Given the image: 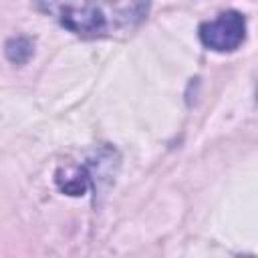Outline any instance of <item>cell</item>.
<instances>
[{
  "mask_svg": "<svg viewBox=\"0 0 258 258\" xmlns=\"http://www.w3.org/2000/svg\"><path fill=\"white\" fill-rule=\"evenodd\" d=\"M246 258H254V256H246Z\"/></svg>",
  "mask_w": 258,
  "mask_h": 258,
  "instance_id": "obj_4",
  "label": "cell"
},
{
  "mask_svg": "<svg viewBox=\"0 0 258 258\" xmlns=\"http://www.w3.org/2000/svg\"><path fill=\"white\" fill-rule=\"evenodd\" d=\"M6 54L14 62H24L32 54V42L28 38H12L6 44Z\"/></svg>",
  "mask_w": 258,
  "mask_h": 258,
  "instance_id": "obj_3",
  "label": "cell"
},
{
  "mask_svg": "<svg viewBox=\"0 0 258 258\" xmlns=\"http://www.w3.org/2000/svg\"><path fill=\"white\" fill-rule=\"evenodd\" d=\"M38 8L81 36H105L133 28L147 12L143 2H44Z\"/></svg>",
  "mask_w": 258,
  "mask_h": 258,
  "instance_id": "obj_1",
  "label": "cell"
},
{
  "mask_svg": "<svg viewBox=\"0 0 258 258\" xmlns=\"http://www.w3.org/2000/svg\"><path fill=\"white\" fill-rule=\"evenodd\" d=\"M246 38V18L236 10H226L218 18L200 24V40L204 46L230 52L236 50Z\"/></svg>",
  "mask_w": 258,
  "mask_h": 258,
  "instance_id": "obj_2",
  "label": "cell"
}]
</instances>
